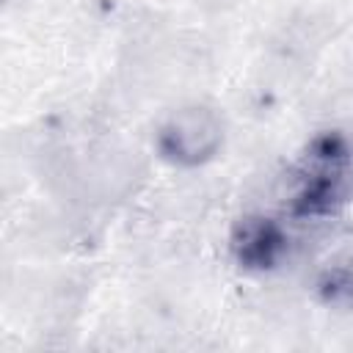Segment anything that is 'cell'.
Here are the masks:
<instances>
[{
	"instance_id": "cell-1",
	"label": "cell",
	"mask_w": 353,
	"mask_h": 353,
	"mask_svg": "<svg viewBox=\"0 0 353 353\" xmlns=\"http://www.w3.org/2000/svg\"><path fill=\"white\" fill-rule=\"evenodd\" d=\"M350 196V157L339 132L314 135L290 171V212L298 218L336 215Z\"/></svg>"
},
{
	"instance_id": "cell-2",
	"label": "cell",
	"mask_w": 353,
	"mask_h": 353,
	"mask_svg": "<svg viewBox=\"0 0 353 353\" xmlns=\"http://www.w3.org/2000/svg\"><path fill=\"white\" fill-rule=\"evenodd\" d=\"M221 141V119L212 110L185 108L163 124L157 135V149L165 160L176 165H201L215 157Z\"/></svg>"
},
{
	"instance_id": "cell-3",
	"label": "cell",
	"mask_w": 353,
	"mask_h": 353,
	"mask_svg": "<svg viewBox=\"0 0 353 353\" xmlns=\"http://www.w3.org/2000/svg\"><path fill=\"white\" fill-rule=\"evenodd\" d=\"M229 248L243 270H270L287 251V234L273 218L245 215L234 223Z\"/></svg>"
},
{
	"instance_id": "cell-4",
	"label": "cell",
	"mask_w": 353,
	"mask_h": 353,
	"mask_svg": "<svg viewBox=\"0 0 353 353\" xmlns=\"http://www.w3.org/2000/svg\"><path fill=\"white\" fill-rule=\"evenodd\" d=\"M317 292L325 303L353 306V268L334 265V268L323 270V276L317 281Z\"/></svg>"
}]
</instances>
